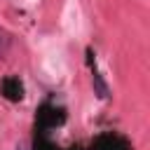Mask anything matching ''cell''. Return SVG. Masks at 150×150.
<instances>
[{"label":"cell","mask_w":150,"mask_h":150,"mask_svg":"<svg viewBox=\"0 0 150 150\" xmlns=\"http://www.w3.org/2000/svg\"><path fill=\"white\" fill-rule=\"evenodd\" d=\"M94 150H129L127 143L117 136H101L94 145Z\"/></svg>","instance_id":"7a4b0ae2"},{"label":"cell","mask_w":150,"mask_h":150,"mask_svg":"<svg viewBox=\"0 0 150 150\" xmlns=\"http://www.w3.org/2000/svg\"><path fill=\"white\" fill-rule=\"evenodd\" d=\"M0 91H2V96L9 98V101H21V98H23V84H21L19 77H12V75L0 82Z\"/></svg>","instance_id":"6da1fadb"},{"label":"cell","mask_w":150,"mask_h":150,"mask_svg":"<svg viewBox=\"0 0 150 150\" xmlns=\"http://www.w3.org/2000/svg\"><path fill=\"white\" fill-rule=\"evenodd\" d=\"M91 82H94V94L101 98V101H108L110 98V89H108V84L103 82V77H101V73L91 66Z\"/></svg>","instance_id":"3957f363"},{"label":"cell","mask_w":150,"mask_h":150,"mask_svg":"<svg viewBox=\"0 0 150 150\" xmlns=\"http://www.w3.org/2000/svg\"><path fill=\"white\" fill-rule=\"evenodd\" d=\"M9 45H12V38H9L5 30H0V56H5V54H7Z\"/></svg>","instance_id":"277c9868"}]
</instances>
